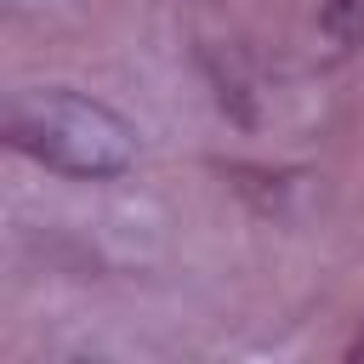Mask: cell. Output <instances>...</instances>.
<instances>
[{
	"mask_svg": "<svg viewBox=\"0 0 364 364\" xmlns=\"http://www.w3.org/2000/svg\"><path fill=\"white\" fill-rule=\"evenodd\" d=\"M6 142L74 182H108L136 165V131L74 85H23L6 97Z\"/></svg>",
	"mask_w": 364,
	"mask_h": 364,
	"instance_id": "1",
	"label": "cell"
},
{
	"mask_svg": "<svg viewBox=\"0 0 364 364\" xmlns=\"http://www.w3.org/2000/svg\"><path fill=\"white\" fill-rule=\"evenodd\" d=\"M353 364H364V330H358V341H353V353H347Z\"/></svg>",
	"mask_w": 364,
	"mask_h": 364,
	"instance_id": "3",
	"label": "cell"
},
{
	"mask_svg": "<svg viewBox=\"0 0 364 364\" xmlns=\"http://www.w3.org/2000/svg\"><path fill=\"white\" fill-rule=\"evenodd\" d=\"M324 34L336 51L364 46V0H324Z\"/></svg>",
	"mask_w": 364,
	"mask_h": 364,
	"instance_id": "2",
	"label": "cell"
}]
</instances>
